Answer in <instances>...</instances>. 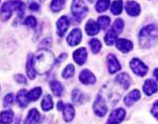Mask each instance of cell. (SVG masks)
Segmentation results:
<instances>
[{
    "label": "cell",
    "mask_w": 158,
    "mask_h": 124,
    "mask_svg": "<svg viewBox=\"0 0 158 124\" xmlns=\"http://www.w3.org/2000/svg\"><path fill=\"white\" fill-rule=\"evenodd\" d=\"M32 64L35 72L40 74H46L55 64V57L49 50H40L32 55Z\"/></svg>",
    "instance_id": "6da1fadb"
},
{
    "label": "cell",
    "mask_w": 158,
    "mask_h": 124,
    "mask_svg": "<svg viewBox=\"0 0 158 124\" xmlns=\"http://www.w3.org/2000/svg\"><path fill=\"white\" fill-rule=\"evenodd\" d=\"M13 11L18 12L19 18L23 16L25 11V4L21 0H8L0 9V17L3 21L9 20L12 15Z\"/></svg>",
    "instance_id": "7a4b0ae2"
},
{
    "label": "cell",
    "mask_w": 158,
    "mask_h": 124,
    "mask_svg": "<svg viewBox=\"0 0 158 124\" xmlns=\"http://www.w3.org/2000/svg\"><path fill=\"white\" fill-rule=\"evenodd\" d=\"M158 40V29L155 25L151 24L141 29L139 35L140 44L142 47L148 48L154 45Z\"/></svg>",
    "instance_id": "3957f363"
},
{
    "label": "cell",
    "mask_w": 158,
    "mask_h": 124,
    "mask_svg": "<svg viewBox=\"0 0 158 124\" xmlns=\"http://www.w3.org/2000/svg\"><path fill=\"white\" fill-rule=\"evenodd\" d=\"M71 11L74 18L80 22L88 12V8L82 0H73L71 6Z\"/></svg>",
    "instance_id": "277c9868"
},
{
    "label": "cell",
    "mask_w": 158,
    "mask_h": 124,
    "mask_svg": "<svg viewBox=\"0 0 158 124\" xmlns=\"http://www.w3.org/2000/svg\"><path fill=\"white\" fill-rule=\"evenodd\" d=\"M130 66H131L132 71L138 76L143 77L148 73V67L146 66V64L143 62H142L141 60L137 58L132 59L131 63H130Z\"/></svg>",
    "instance_id": "5b68a950"
},
{
    "label": "cell",
    "mask_w": 158,
    "mask_h": 124,
    "mask_svg": "<svg viewBox=\"0 0 158 124\" xmlns=\"http://www.w3.org/2000/svg\"><path fill=\"white\" fill-rule=\"evenodd\" d=\"M94 111L98 116H104L107 112V106H106V100L103 99V96H97L95 102L94 104Z\"/></svg>",
    "instance_id": "8992f818"
},
{
    "label": "cell",
    "mask_w": 158,
    "mask_h": 124,
    "mask_svg": "<svg viewBox=\"0 0 158 124\" xmlns=\"http://www.w3.org/2000/svg\"><path fill=\"white\" fill-rule=\"evenodd\" d=\"M126 112L123 108H119L113 111L108 119V124H120L124 119Z\"/></svg>",
    "instance_id": "52a82bcc"
},
{
    "label": "cell",
    "mask_w": 158,
    "mask_h": 124,
    "mask_svg": "<svg viewBox=\"0 0 158 124\" xmlns=\"http://www.w3.org/2000/svg\"><path fill=\"white\" fill-rule=\"evenodd\" d=\"M82 39V33L80 29H74L69 33L67 37V43L69 46H77L80 43Z\"/></svg>",
    "instance_id": "ba28073f"
},
{
    "label": "cell",
    "mask_w": 158,
    "mask_h": 124,
    "mask_svg": "<svg viewBox=\"0 0 158 124\" xmlns=\"http://www.w3.org/2000/svg\"><path fill=\"white\" fill-rule=\"evenodd\" d=\"M79 79L82 83L85 84V85H92L96 82L95 76L88 69H83L80 72Z\"/></svg>",
    "instance_id": "9c48e42d"
},
{
    "label": "cell",
    "mask_w": 158,
    "mask_h": 124,
    "mask_svg": "<svg viewBox=\"0 0 158 124\" xmlns=\"http://www.w3.org/2000/svg\"><path fill=\"white\" fill-rule=\"evenodd\" d=\"M69 26V20L68 17L63 16L60 17V20L57 21L56 23V27H57V33L60 37H63L66 32Z\"/></svg>",
    "instance_id": "30bf717a"
},
{
    "label": "cell",
    "mask_w": 158,
    "mask_h": 124,
    "mask_svg": "<svg viewBox=\"0 0 158 124\" xmlns=\"http://www.w3.org/2000/svg\"><path fill=\"white\" fill-rule=\"evenodd\" d=\"M107 64H108V70H109L110 74H114L120 71L121 66L120 64L119 63L118 60L114 54H110L107 57Z\"/></svg>",
    "instance_id": "8fae6325"
},
{
    "label": "cell",
    "mask_w": 158,
    "mask_h": 124,
    "mask_svg": "<svg viewBox=\"0 0 158 124\" xmlns=\"http://www.w3.org/2000/svg\"><path fill=\"white\" fill-rule=\"evenodd\" d=\"M127 12L131 16H137L140 13V6L137 2L127 1L125 6Z\"/></svg>",
    "instance_id": "7c38bea8"
},
{
    "label": "cell",
    "mask_w": 158,
    "mask_h": 124,
    "mask_svg": "<svg viewBox=\"0 0 158 124\" xmlns=\"http://www.w3.org/2000/svg\"><path fill=\"white\" fill-rule=\"evenodd\" d=\"M116 43V46L119 51L123 53H127L133 49V43L131 40L127 39H118Z\"/></svg>",
    "instance_id": "4fadbf2b"
},
{
    "label": "cell",
    "mask_w": 158,
    "mask_h": 124,
    "mask_svg": "<svg viewBox=\"0 0 158 124\" xmlns=\"http://www.w3.org/2000/svg\"><path fill=\"white\" fill-rule=\"evenodd\" d=\"M87 57V52L85 48L81 47L77 49L73 53V59L76 63L79 65H82L85 63Z\"/></svg>",
    "instance_id": "5bb4252c"
},
{
    "label": "cell",
    "mask_w": 158,
    "mask_h": 124,
    "mask_svg": "<svg viewBox=\"0 0 158 124\" xmlns=\"http://www.w3.org/2000/svg\"><path fill=\"white\" fill-rule=\"evenodd\" d=\"M143 90L147 95H151L157 91V84L156 83L155 81L152 80V79H148L143 85Z\"/></svg>",
    "instance_id": "9a60e30c"
},
{
    "label": "cell",
    "mask_w": 158,
    "mask_h": 124,
    "mask_svg": "<svg viewBox=\"0 0 158 124\" xmlns=\"http://www.w3.org/2000/svg\"><path fill=\"white\" fill-rule=\"evenodd\" d=\"M140 92L138 90L135 89L133 90L132 91L129 93L126 97L124 98V102L127 106H131L134 102H136L137 101H138L140 99Z\"/></svg>",
    "instance_id": "2e32d148"
},
{
    "label": "cell",
    "mask_w": 158,
    "mask_h": 124,
    "mask_svg": "<svg viewBox=\"0 0 158 124\" xmlns=\"http://www.w3.org/2000/svg\"><path fill=\"white\" fill-rule=\"evenodd\" d=\"M116 82H118L124 89L129 88L131 85V78L127 73H120L116 77Z\"/></svg>",
    "instance_id": "e0dca14e"
},
{
    "label": "cell",
    "mask_w": 158,
    "mask_h": 124,
    "mask_svg": "<svg viewBox=\"0 0 158 124\" xmlns=\"http://www.w3.org/2000/svg\"><path fill=\"white\" fill-rule=\"evenodd\" d=\"M85 30H86V33L88 35L94 36L98 33L99 30H100V27H99L97 23H96L94 20H89L86 23V26H85Z\"/></svg>",
    "instance_id": "ac0fdd59"
},
{
    "label": "cell",
    "mask_w": 158,
    "mask_h": 124,
    "mask_svg": "<svg viewBox=\"0 0 158 124\" xmlns=\"http://www.w3.org/2000/svg\"><path fill=\"white\" fill-rule=\"evenodd\" d=\"M27 91L25 89L21 90L18 92L16 96V100L17 102H18L19 105L21 108H25L29 104V100L28 99V95H27Z\"/></svg>",
    "instance_id": "d6986e66"
},
{
    "label": "cell",
    "mask_w": 158,
    "mask_h": 124,
    "mask_svg": "<svg viewBox=\"0 0 158 124\" xmlns=\"http://www.w3.org/2000/svg\"><path fill=\"white\" fill-rule=\"evenodd\" d=\"M40 119V113L38 110L35 108H32L29 111L24 124H36Z\"/></svg>",
    "instance_id": "ffe728a7"
},
{
    "label": "cell",
    "mask_w": 158,
    "mask_h": 124,
    "mask_svg": "<svg viewBox=\"0 0 158 124\" xmlns=\"http://www.w3.org/2000/svg\"><path fill=\"white\" fill-rule=\"evenodd\" d=\"M63 116H64V119L66 122H70L73 120L75 115V111H74V108L71 104H66L63 107Z\"/></svg>",
    "instance_id": "44dd1931"
},
{
    "label": "cell",
    "mask_w": 158,
    "mask_h": 124,
    "mask_svg": "<svg viewBox=\"0 0 158 124\" xmlns=\"http://www.w3.org/2000/svg\"><path fill=\"white\" fill-rule=\"evenodd\" d=\"M26 73L29 78L33 79L35 78L36 72L34 69L33 64H32V54H29L26 62Z\"/></svg>",
    "instance_id": "7402d4cb"
},
{
    "label": "cell",
    "mask_w": 158,
    "mask_h": 124,
    "mask_svg": "<svg viewBox=\"0 0 158 124\" xmlns=\"http://www.w3.org/2000/svg\"><path fill=\"white\" fill-rule=\"evenodd\" d=\"M13 112L11 110L3 111L0 113V123L2 124H10L13 119Z\"/></svg>",
    "instance_id": "603a6c76"
},
{
    "label": "cell",
    "mask_w": 158,
    "mask_h": 124,
    "mask_svg": "<svg viewBox=\"0 0 158 124\" xmlns=\"http://www.w3.org/2000/svg\"><path fill=\"white\" fill-rule=\"evenodd\" d=\"M51 89H52V92L57 97H60L62 95L63 91V86L60 82L58 81H52L50 84Z\"/></svg>",
    "instance_id": "cb8c5ba5"
},
{
    "label": "cell",
    "mask_w": 158,
    "mask_h": 124,
    "mask_svg": "<svg viewBox=\"0 0 158 124\" xmlns=\"http://www.w3.org/2000/svg\"><path fill=\"white\" fill-rule=\"evenodd\" d=\"M41 107L43 111H49L53 108V101L49 95H46L41 102Z\"/></svg>",
    "instance_id": "d4e9b609"
},
{
    "label": "cell",
    "mask_w": 158,
    "mask_h": 124,
    "mask_svg": "<svg viewBox=\"0 0 158 124\" xmlns=\"http://www.w3.org/2000/svg\"><path fill=\"white\" fill-rule=\"evenodd\" d=\"M110 4V0H98L96 4V10L98 12H103L107 10Z\"/></svg>",
    "instance_id": "484cf974"
},
{
    "label": "cell",
    "mask_w": 158,
    "mask_h": 124,
    "mask_svg": "<svg viewBox=\"0 0 158 124\" xmlns=\"http://www.w3.org/2000/svg\"><path fill=\"white\" fill-rule=\"evenodd\" d=\"M117 33L111 29L110 30L108 31L106 35L105 36V43L107 45L112 46V45L114 44V43H115V42L117 41Z\"/></svg>",
    "instance_id": "4316f807"
},
{
    "label": "cell",
    "mask_w": 158,
    "mask_h": 124,
    "mask_svg": "<svg viewBox=\"0 0 158 124\" xmlns=\"http://www.w3.org/2000/svg\"><path fill=\"white\" fill-rule=\"evenodd\" d=\"M111 12L114 15H119L123 10V1L122 0H116L113 2L110 8Z\"/></svg>",
    "instance_id": "83f0119b"
},
{
    "label": "cell",
    "mask_w": 158,
    "mask_h": 124,
    "mask_svg": "<svg viewBox=\"0 0 158 124\" xmlns=\"http://www.w3.org/2000/svg\"><path fill=\"white\" fill-rule=\"evenodd\" d=\"M42 94V88L40 87H37V88H33L29 92L27 93L28 99L29 101H35L40 97Z\"/></svg>",
    "instance_id": "f1b7e54d"
},
{
    "label": "cell",
    "mask_w": 158,
    "mask_h": 124,
    "mask_svg": "<svg viewBox=\"0 0 158 124\" xmlns=\"http://www.w3.org/2000/svg\"><path fill=\"white\" fill-rule=\"evenodd\" d=\"M66 0H52L51 3V9L53 12H58L63 9Z\"/></svg>",
    "instance_id": "f546056e"
},
{
    "label": "cell",
    "mask_w": 158,
    "mask_h": 124,
    "mask_svg": "<svg viewBox=\"0 0 158 124\" xmlns=\"http://www.w3.org/2000/svg\"><path fill=\"white\" fill-rule=\"evenodd\" d=\"M83 97H84V95L83 94V92L80 90H73L72 93V101L74 103H81L83 101Z\"/></svg>",
    "instance_id": "4dcf8cb0"
},
{
    "label": "cell",
    "mask_w": 158,
    "mask_h": 124,
    "mask_svg": "<svg viewBox=\"0 0 158 124\" xmlns=\"http://www.w3.org/2000/svg\"><path fill=\"white\" fill-rule=\"evenodd\" d=\"M123 26H124V23H123V20L122 19L118 18L114 21V25H113L112 29L118 34H120L122 32L123 29Z\"/></svg>",
    "instance_id": "1f68e13d"
},
{
    "label": "cell",
    "mask_w": 158,
    "mask_h": 124,
    "mask_svg": "<svg viewBox=\"0 0 158 124\" xmlns=\"http://www.w3.org/2000/svg\"><path fill=\"white\" fill-rule=\"evenodd\" d=\"M110 23V19L106 16L99 17L98 20H97V24H98L99 27L103 29H106L109 26Z\"/></svg>",
    "instance_id": "d6a6232c"
},
{
    "label": "cell",
    "mask_w": 158,
    "mask_h": 124,
    "mask_svg": "<svg viewBox=\"0 0 158 124\" xmlns=\"http://www.w3.org/2000/svg\"><path fill=\"white\" fill-rule=\"evenodd\" d=\"M89 45H90V47L93 53H94V54H97V53L100 52L102 46L101 43H100V40H97V39H92V40L89 41Z\"/></svg>",
    "instance_id": "836d02e7"
},
{
    "label": "cell",
    "mask_w": 158,
    "mask_h": 124,
    "mask_svg": "<svg viewBox=\"0 0 158 124\" xmlns=\"http://www.w3.org/2000/svg\"><path fill=\"white\" fill-rule=\"evenodd\" d=\"M75 72V68L73 64H69L66 67L64 70H63L62 75L64 78H69L72 77Z\"/></svg>",
    "instance_id": "e575fe53"
},
{
    "label": "cell",
    "mask_w": 158,
    "mask_h": 124,
    "mask_svg": "<svg viewBox=\"0 0 158 124\" xmlns=\"http://www.w3.org/2000/svg\"><path fill=\"white\" fill-rule=\"evenodd\" d=\"M24 24L27 26L28 27L35 28L36 26V20H35V17L32 16H28L24 21Z\"/></svg>",
    "instance_id": "d590c367"
},
{
    "label": "cell",
    "mask_w": 158,
    "mask_h": 124,
    "mask_svg": "<svg viewBox=\"0 0 158 124\" xmlns=\"http://www.w3.org/2000/svg\"><path fill=\"white\" fill-rule=\"evenodd\" d=\"M40 4L37 0H31L29 3V9L32 11H38L40 9Z\"/></svg>",
    "instance_id": "8d00e7d4"
},
{
    "label": "cell",
    "mask_w": 158,
    "mask_h": 124,
    "mask_svg": "<svg viewBox=\"0 0 158 124\" xmlns=\"http://www.w3.org/2000/svg\"><path fill=\"white\" fill-rule=\"evenodd\" d=\"M12 102H13V95L12 93H9L4 99V106H8Z\"/></svg>",
    "instance_id": "74e56055"
},
{
    "label": "cell",
    "mask_w": 158,
    "mask_h": 124,
    "mask_svg": "<svg viewBox=\"0 0 158 124\" xmlns=\"http://www.w3.org/2000/svg\"><path fill=\"white\" fill-rule=\"evenodd\" d=\"M151 113L156 119H158V100L154 103L153 108H151Z\"/></svg>",
    "instance_id": "f35d334b"
},
{
    "label": "cell",
    "mask_w": 158,
    "mask_h": 124,
    "mask_svg": "<svg viewBox=\"0 0 158 124\" xmlns=\"http://www.w3.org/2000/svg\"><path fill=\"white\" fill-rule=\"evenodd\" d=\"M15 80L16 81V82H18V83L26 84V78H25L24 76H23V74H16V75L15 76Z\"/></svg>",
    "instance_id": "ab89813d"
},
{
    "label": "cell",
    "mask_w": 158,
    "mask_h": 124,
    "mask_svg": "<svg viewBox=\"0 0 158 124\" xmlns=\"http://www.w3.org/2000/svg\"><path fill=\"white\" fill-rule=\"evenodd\" d=\"M63 107H64V105H63V102H62V101H60V102H58V104H57V108H58V110L61 111V110L63 109Z\"/></svg>",
    "instance_id": "60d3db41"
},
{
    "label": "cell",
    "mask_w": 158,
    "mask_h": 124,
    "mask_svg": "<svg viewBox=\"0 0 158 124\" xmlns=\"http://www.w3.org/2000/svg\"><path fill=\"white\" fill-rule=\"evenodd\" d=\"M154 74L155 76V78H157V80L158 81V68H156L154 71Z\"/></svg>",
    "instance_id": "b9f144b4"
},
{
    "label": "cell",
    "mask_w": 158,
    "mask_h": 124,
    "mask_svg": "<svg viewBox=\"0 0 158 124\" xmlns=\"http://www.w3.org/2000/svg\"><path fill=\"white\" fill-rule=\"evenodd\" d=\"M88 2H93L94 1V0H87Z\"/></svg>",
    "instance_id": "7bdbcfd3"
},
{
    "label": "cell",
    "mask_w": 158,
    "mask_h": 124,
    "mask_svg": "<svg viewBox=\"0 0 158 124\" xmlns=\"http://www.w3.org/2000/svg\"><path fill=\"white\" fill-rule=\"evenodd\" d=\"M0 91H1V87H0Z\"/></svg>",
    "instance_id": "ee69618b"
},
{
    "label": "cell",
    "mask_w": 158,
    "mask_h": 124,
    "mask_svg": "<svg viewBox=\"0 0 158 124\" xmlns=\"http://www.w3.org/2000/svg\"><path fill=\"white\" fill-rule=\"evenodd\" d=\"M0 2H1V0H0Z\"/></svg>",
    "instance_id": "f6af8a7d"
}]
</instances>
